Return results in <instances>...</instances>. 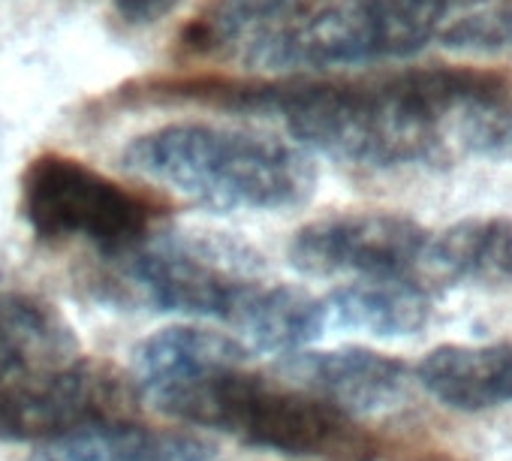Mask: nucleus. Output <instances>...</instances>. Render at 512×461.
Returning <instances> with one entry per match:
<instances>
[{
	"label": "nucleus",
	"instance_id": "1",
	"mask_svg": "<svg viewBox=\"0 0 512 461\" xmlns=\"http://www.w3.org/2000/svg\"><path fill=\"white\" fill-rule=\"evenodd\" d=\"M506 79L473 67H410L368 79H154L151 103H199L241 115H272L293 139L347 166L395 169L437 160L461 118L500 94Z\"/></svg>",
	"mask_w": 512,
	"mask_h": 461
},
{
	"label": "nucleus",
	"instance_id": "2",
	"mask_svg": "<svg viewBox=\"0 0 512 461\" xmlns=\"http://www.w3.org/2000/svg\"><path fill=\"white\" fill-rule=\"evenodd\" d=\"M133 398L136 386L88 359L49 302L0 293V437L46 443L121 422Z\"/></svg>",
	"mask_w": 512,
	"mask_h": 461
},
{
	"label": "nucleus",
	"instance_id": "3",
	"mask_svg": "<svg viewBox=\"0 0 512 461\" xmlns=\"http://www.w3.org/2000/svg\"><path fill=\"white\" fill-rule=\"evenodd\" d=\"M121 163L214 211H287L317 190L314 160L302 148L199 121L136 136Z\"/></svg>",
	"mask_w": 512,
	"mask_h": 461
},
{
	"label": "nucleus",
	"instance_id": "4",
	"mask_svg": "<svg viewBox=\"0 0 512 461\" xmlns=\"http://www.w3.org/2000/svg\"><path fill=\"white\" fill-rule=\"evenodd\" d=\"M145 401L178 422L214 428L290 458L368 461L374 455L353 416L287 380L250 371L247 362L199 371L145 395Z\"/></svg>",
	"mask_w": 512,
	"mask_h": 461
},
{
	"label": "nucleus",
	"instance_id": "5",
	"mask_svg": "<svg viewBox=\"0 0 512 461\" xmlns=\"http://www.w3.org/2000/svg\"><path fill=\"white\" fill-rule=\"evenodd\" d=\"M22 208L40 239H82L115 257L148 239L154 217L145 193L64 154H43L25 169Z\"/></svg>",
	"mask_w": 512,
	"mask_h": 461
},
{
	"label": "nucleus",
	"instance_id": "6",
	"mask_svg": "<svg viewBox=\"0 0 512 461\" xmlns=\"http://www.w3.org/2000/svg\"><path fill=\"white\" fill-rule=\"evenodd\" d=\"M136 287L160 308L190 317H214L229 326L235 308L260 278L250 248L220 236L142 239L118 254Z\"/></svg>",
	"mask_w": 512,
	"mask_h": 461
},
{
	"label": "nucleus",
	"instance_id": "7",
	"mask_svg": "<svg viewBox=\"0 0 512 461\" xmlns=\"http://www.w3.org/2000/svg\"><path fill=\"white\" fill-rule=\"evenodd\" d=\"M335 0H211L181 31V49L250 70L299 73V58Z\"/></svg>",
	"mask_w": 512,
	"mask_h": 461
},
{
	"label": "nucleus",
	"instance_id": "8",
	"mask_svg": "<svg viewBox=\"0 0 512 461\" xmlns=\"http://www.w3.org/2000/svg\"><path fill=\"white\" fill-rule=\"evenodd\" d=\"M428 242V229L404 214H332L299 229L290 242V263L311 278H410L422 266Z\"/></svg>",
	"mask_w": 512,
	"mask_h": 461
},
{
	"label": "nucleus",
	"instance_id": "9",
	"mask_svg": "<svg viewBox=\"0 0 512 461\" xmlns=\"http://www.w3.org/2000/svg\"><path fill=\"white\" fill-rule=\"evenodd\" d=\"M278 371L287 383L317 395L353 419L392 407L407 386V365L368 347L290 353Z\"/></svg>",
	"mask_w": 512,
	"mask_h": 461
},
{
	"label": "nucleus",
	"instance_id": "10",
	"mask_svg": "<svg viewBox=\"0 0 512 461\" xmlns=\"http://www.w3.org/2000/svg\"><path fill=\"white\" fill-rule=\"evenodd\" d=\"M214 443L172 428L121 422L91 425L46 440L31 461H211Z\"/></svg>",
	"mask_w": 512,
	"mask_h": 461
},
{
	"label": "nucleus",
	"instance_id": "11",
	"mask_svg": "<svg viewBox=\"0 0 512 461\" xmlns=\"http://www.w3.org/2000/svg\"><path fill=\"white\" fill-rule=\"evenodd\" d=\"M416 380L446 407L479 413L512 401V344H443L419 365Z\"/></svg>",
	"mask_w": 512,
	"mask_h": 461
},
{
	"label": "nucleus",
	"instance_id": "12",
	"mask_svg": "<svg viewBox=\"0 0 512 461\" xmlns=\"http://www.w3.org/2000/svg\"><path fill=\"white\" fill-rule=\"evenodd\" d=\"M326 323L359 329L377 338L416 335L431 317L428 290L410 278H371L338 287L323 299Z\"/></svg>",
	"mask_w": 512,
	"mask_h": 461
},
{
	"label": "nucleus",
	"instance_id": "13",
	"mask_svg": "<svg viewBox=\"0 0 512 461\" xmlns=\"http://www.w3.org/2000/svg\"><path fill=\"white\" fill-rule=\"evenodd\" d=\"M422 266L443 281L509 287L512 284V220L467 217L431 236Z\"/></svg>",
	"mask_w": 512,
	"mask_h": 461
},
{
	"label": "nucleus",
	"instance_id": "14",
	"mask_svg": "<svg viewBox=\"0 0 512 461\" xmlns=\"http://www.w3.org/2000/svg\"><path fill=\"white\" fill-rule=\"evenodd\" d=\"M229 326L263 353H299L326 326L323 302L284 284H253L235 308Z\"/></svg>",
	"mask_w": 512,
	"mask_h": 461
},
{
	"label": "nucleus",
	"instance_id": "15",
	"mask_svg": "<svg viewBox=\"0 0 512 461\" xmlns=\"http://www.w3.org/2000/svg\"><path fill=\"white\" fill-rule=\"evenodd\" d=\"M250 350L211 329H193V326H172L151 338H145L133 353V386L136 395H151L169 383H178L190 374L208 371L214 365L229 362H247Z\"/></svg>",
	"mask_w": 512,
	"mask_h": 461
},
{
	"label": "nucleus",
	"instance_id": "16",
	"mask_svg": "<svg viewBox=\"0 0 512 461\" xmlns=\"http://www.w3.org/2000/svg\"><path fill=\"white\" fill-rule=\"evenodd\" d=\"M437 40L455 52H512V0H476L443 25Z\"/></svg>",
	"mask_w": 512,
	"mask_h": 461
},
{
	"label": "nucleus",
	"instance_id": "17",
	"mask_svg": "<svg viewBox=\"0 0 512 461\" xmlns=\"http://www.w3.org/2000/svg\"><path fill=\"white\" fill-rule=\"evenodd\" d=\"M455 142L476 157L512 163V88L506 85L491 100L473 106L461 118Z\"/></svg>",
	"mask_w": 512,
	"mask_h": 461
},
{
	"label": "nucleus",
	"instance_id": "18",
	"mask_svg": "<svg viewBox=\"0 0 512 461\" xmlns=\"http://www.w3.org/2000/svg\"><path fill=\"white\" fill-rule=\"evenodd\" d=\"M181 0H112L115 16L130 28H148L178 10Z\"/></svg>",
	"mask_w": 512,
	"mask_h": 461
}]
</instances>
